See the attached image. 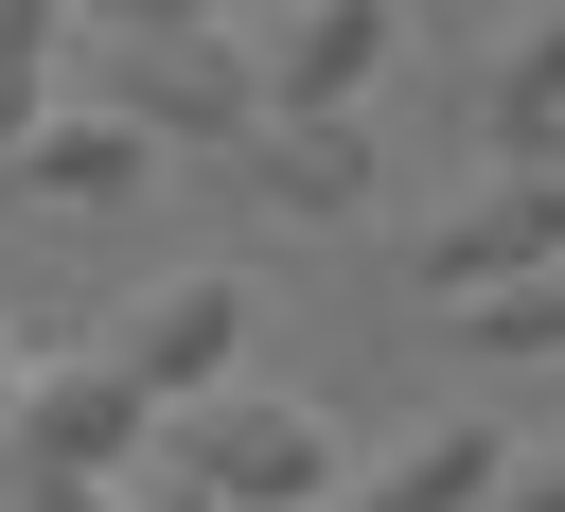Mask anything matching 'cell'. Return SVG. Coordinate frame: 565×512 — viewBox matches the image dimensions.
Returning <instances> with one entry per match:
<instances>
[{"label": "cell", "instance_id": "1", "mask_svg": "<svg viewBox=\"0 0 565 512\" xmlns=\"http://www.w3.org/2000/svg\"><path fill=\"white\" fill-rule=\"evenodd\" d=\"M159 477H194L212 512H318L353 459H335V424L300 406V388H194V406H159Z\"/></svg>", "mask_w": 565, "mask_h": 512}, {"label": "cell", "instance_id": "2", "mask_svg": "<svg viewBox=\"0 0 565 512\" xmlns=\"http://www.w3.org/2000/svg\"><path fill=\"white\" fill-rule=\"evenodd\" d=\"M0 459H18V477H88V494H124V459H159V406H141L106 353H18Z\"/></svg>", "mask_w": 565, "mask_h": 512}, {"label": "cell", "instance_id": "3", "mask_svg": "<svg viewBox=\"0 0 565 512\" xmlns=\"http://www.w3.org/2000/svg\"><path fill=\"white\" fill-rule=\"evenodd\" d=\"M230 35H247V88H265V124H353V88L388 71L406 0H282V18H230Z\"/></svg>", "mask_w": 565, "mask_h": 512}, {"label": "cell", "instance_id": "4", "mask_svg": "<svg viewBox=\"0 0 565 512\" xmlns=\"http://www.w3.org/2000/svg\"><path fill=\"white\" fill-rule=\"evenodd\" d=\"M106 371H124L141 406H194V388H230V371H247V282H230V265H194V282H141V300L106 318Z\"/></svg>", "mask_w": 565, "mask_h": 512}, {"label": "cell", "instance_id": "5", "mask_svg": "<svg viewBox=\"0 0 565 512\" xmlns=\"http://www.w3.org/2000/svg\"><path fill=\"white\" fill-rule=\"evenodd\" d=\"M547 247H565V141H547V159H494V177L424 230V282H441V300H494V282H530Z\"/></svg>", "mask_w": 565, "mask_h": 512}, {"label": "cell", "instance_id": "6", "mask_svg": "<svg viewBox=\"0 0 565 512\" xmlns=\"http://www.w3.org/2000/svg\"><path fill=\"white\" fill-rule=\"evenodd\" d=\"M124 124L141 141H247L265 88H247V35L194 18V35H124Z\"/></svg>", "mask_w": 565, "mask_h": 512}, {"label": "cell", "instance_id": "7", "mask_svg": "<svg viewBox=\"0 0 565 512\" xmlns=\"http://www.w3.org/2000/svg\"><path fill=\"white\" fill-rule=\"evenodd\" d=\"M18 159H35V194H53V212H124L159 141H141L124 106H35V124H18Z\"/></svg>", "mask_w": 565, "mask_h": 512}, {"label": "cell", "instance_id": "8", "mask_svg": "<svg viewBox=\"0 0 565 512\" xmlns=\"http://www.w3.org/2000/svg\"><path fill=\"white\" fill-rule=\"evenodd\" d=\"M494 477H512V441H494V424H441V441H406V459L335 477L318 512H494Z\"/></svg>", "mask_w": 565, "mask_h": 512}, {"label": "cell", "instance_id": "9", "mask_svg": "<svg viewBox=\"0 0 565 512\" xmlns=\"http://www.w3.org/2000/svg\"><path fill=\"white\" fill-rule=\"evenodd\" d=\"M230 159H247L265 212H353V194H371V124H247Z\"/></svg>", "mask_w": 565, "mask_h": 512}, {"label": "cell", "instance_id": "10", "mask_svg": "<svg viewBox=\"0 0 565 512\" xmlns=\"http://www.w3.org/2000/svg\"><path fill=\"white\" fill-rule=\"evenodd\" d=\"M477 124H494V159H547V141H565V18H530V35L477 71Z\"/></svg>", "mask_w": 565, "mask_h": 512}, {"label": "cell", "instance_id": "11", "mask_svg": "<svg viewBox=\"0 0 565 512\" xmlns=\"http://www.w3.org/2000/svg\"><path fill=\"white\" fill-rule=\"evenodd\" d=\"M459 335H477V353H565V247H547L530 282H494V300H459Z\"/></svg>", "mask_w": 565, "mask_h": 512}, {"label": "cell", "instance_id": "12", "mask_svg": "<svg viewBox=\"0 0 565 512\" xmlns=\"http://www.w3.org/2000/svg\"><path fill=\"white\" fill-rule=\"evenodd\" d=\"M494 512H565V441H530V459L494 477Z\"/></svg>", "mask_w": 565, "mask_h": 512}, {"label": "cell", "instance_id": "13", "mask_svg": "<svg viewBox=\"0 0 565 512\" xmlns=\"http://www.w3.org/2000/svg\"><path fill=\"white\" fill-rule=\"evenodd\" d=\"M88 18H124V35H194V18H230V0H88Z\"/></svg>", "mask_w": 565, "mask_h": 512}, {"label": "cell", "instance_id": "14", "mask_svg": "<svg viewBox=\"0 0 565 512\" xmlns=\"http://www.w3.org/2000/svg\"><path fill=\"white\" fill-rule=\"evenodd\" d=\"M106 512H212V494H194V477H124Z\"/></svg>", "mask_w": 565, "mask_h": 512}, {"label": "cell", "instance_id": "15", "mask_svg": "<svg viewBox=\"0 0 565 512\" xmlns=\"http://www.w3.org/2000/svg\"><path fill=\"white\" fill-rule=\"evenodd\" d=\"M0 512H106V494H88V477H18Z\"/></svg>", "mask_w": 565, "mask_h": 512}, {"label": "cell", "instance_id": "16", "mask_svg": "<svg viewBox=\"0 0 565 512\" xmlns=\"http://www.w3.org/2000/svg\"><path fill=\"white\" fill-rule=\"evenodd\" d=\"M0 406H18V335H0Z\"/></svg>", "mask_w": 565, "mask_h": 512}]
</instances>
